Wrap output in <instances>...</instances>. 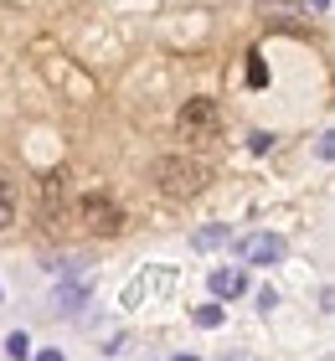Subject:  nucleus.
Masks as SVG:
<instances>
[{
    "label": "nucleus",
    "mask_w": 335,
    "mask_h": 361,
    "mask_svg": "<svg viewBox=\"0 0 335 361\" xmlns=\"http://www.w3.org/2000/svg\"><path fill=\"white\" fill-rule=\"evenodd\" d=\"M150 176H155V186H160L165 196H176V202L196 196V191L212 180V171L201 166V160H191V155H160L155 166H150Z\"/></svg>",
    "instance_id": "nucleus-1"
},
{
    "label": "nucleus",
    "mask_w": 335,
    "mask_h": 361,
    "mask_svg": "<svg viewBox=\"0 0 335 361\" xmlns=\"http://www.w3.org/2000/svg\"><path fill=\"white\" fill-rule=\"evenodd\" d=\"M78 212H83V222H88L93 227V233H124V207L119 202H114V196H104V191H88V196H83V202H78Z\"/></svg>",
    "instance_id": "nucleus-2"
},
{
    "label": "nucleus",
    "mask_w": 335,
    "mask_h": 361,
    "mask_svg": "<svg viewBox=\"0 0 335 361\" xmlns=\"http://www.w3.org/2000/svg\"><path fill=\"white\" fill-rule=\"evenodd\" d=\"M181 135L186 140H212L217 135V104L212 98H186V109H181Z\"/></svg>",
    "instance_id": "nucleus-3"
},
{
    "label": "nucleus",
    "mask_w": 335,
    "mask_h": 361,
    "mask_svg": "<svg viewBox=\"0 0 335 361\" xmlns=\"http://www.w3.org/2000/svg\"><path fill=\"white\" fill-rule=\"evenodd\" d=\"M238 253L248 258V264H279V258H284V238L279 233H253V238H243L238 243Z\"/></svg>",
    "instance_id": "nucleus-4"
},
{
    "label": "nucleus",
    "mask_w": 335,
    "mask_h": 361,
    "mask_svg": "<svg viewBox=\"0 0 335 361\" xmlns=\"http://www.w3.org/2000/svg\"><path fill=\"white\" fill-rule=\"evenodd\" d=\"M207 284H212V294H217V300H232V294H243V284H248V279H243V269H212V279H207Z\"/></svg>",
    "instance_id": "nucleus-5"
},
{
    "label": "nucleus",
    "mask_w": 335,
    "mask_h": 361,
    "mask_svg": "<svg viewBox=\"0 0 335 361\" xmlns=\"http://www.w3.org/2000/svg\"><path fill=\"white\" fill-rule=\"evenodd\" d=\"M258 11L279 16V21H299V16H305V0H258Z\"/></svg>",
    "instance_id": "nucleus-6"
},
{
    "label": "nucleus",
    "mask_w": 335,
    "mask_h": 361,
    "mask_svg": "<svg viewBox=\"0 0 335 361\" xmlns=\"http://www.w3.org/2000/svg\"><path fill=\"white\" fill-rule=\"evenodd\" d=\"M6 356H11V361H26V356H31V336H26V331H11V336H6Z\"/></svg>",
    "instance_id": "nucleus-7"
},
{
    "label": "nucleus",
    "mask_w": 335,
    "mask_h": 361,
    "mask_svg": "<svg viewBox=\"0 0 335 361\" xmlns=\"http://www.w3.org/2000/svg\"><path fill=\"white\" fill-rule=\"evenodd\" d=\"M11 222H16V202H11V186L0 180V233H6Z\"/></svg>",
    "instance_id": "nucleus-8"
},
{
    "label": "nucleus",
    "mask_w": 335,
    "mask_h": 361,
    "mask_svg": "<svg viewBox=\"0 0 335 361\" xmlns=\"http://www.w3.org/2000/svg\"><path fill=\"white\" fill-rule=\"evenodd\" d=\"M217 243H227V227H201L196 233V248H217Z\"/></svg>",
    "instance_id": "nucleus-9"
},
{
    "label": "nucleus",
    "mask_w": 335,
    "mask_h": 361,
    "mask_svg": "<svg viewBox=\"0 0 335 361\" xmlns=\"http://www.w3.org/2000/svg\"><path fill=\"white\" fill-rule=\"evenodd\" d=\"M196 325H201V331H217V325H222V310H217V305H201V310H196Z\"/></svg>",
    "instance_id": "nucleus-10"
},
{
    "label": "nucleus",
    "mask_w": 335,
    "mask_h": 361,
    "mask_svg": "<svg viewBox=\"0 0 335 361\" xmlns=\"http://www.w3.org/2000/svg\"><path fill=\"white\" fill-rule=\"evenodd\" d=\"M274 305H279V294H274V289H258V310H263V315H268Z\"/></svg>",
    "instance_id": "nucleus-11"
},
{
    "label": "nucleus",
    "mask_w": 335,
    "mask_h": 361,
    "mask_svg": "<svg viewBox=\"0 0 335 361\" xmlns=\"http://www.w3.org/2000/svg\"><path fill=\"white\" fill-rule=\"evenodd\" d=\"M217 361H258V356H248V351H227V356H217Z\"/></svg>",
    "instance_id": "nucleus-12"
},
{
    "label": "nucleus",
    "mask_w": 335,
    "mask_h": 361,
    "mask_svg": "<svg viewBox=\"0 0 335 361\" xmlns=\"http://www.w3.org/2000/svg\"><path fill=\"white\" fill-rule=\"evenodd\" d=\"M37 361H62V351H37Z\"/></svg>",
    "instance_id": "nucleus-13"
},
{
    "label": "nucleus",
    "mask_w": 335,
    "mask_h": 361,
    "mask_svg": "<svg viewBox=\"0 0 335 361\" xmlns=\"http://www.w3.org/2000/svg\"><path fill=\"white\" fill-rule=\"evenodd\" d=\"M315 11H330V0H315Z\"/></svg>",
    "instance_id": "nucleus-14"
},
{
    "label": "nucleus",
    "mask_w": 335,
    "mask_h": 361,
    "mask_svg": "<svg viewBox=\"0 0 335 361\" xmlns=\"http://www.w3.org/2000/svg\"><path fill=\"white\" fill-rule=\"evenodd\" d=\"M171 361H196V356H171Z\"/></svg>",
    "instance_id": "nucleus-15"
}]
</instances>
